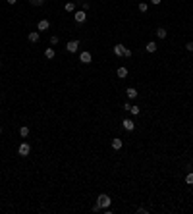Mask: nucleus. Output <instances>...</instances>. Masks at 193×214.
<instances>
[{"mask_svg": "<svg viewBox=\"0 0 193 214\" xmlns=\"http://www.w3.org/2000/svg\"><path fill=\"white\" fill-rule=\"evenodd\" d=\"M122 127H124L126 131H133V129H135V122H133V120H128V118H126V120L122 122Z\"/></svg>", "mask_w": 193, "mask_h": 214, "instance_id": "obj_6", "label": "nucleus"}, {"mask_svg": "<svg viewBox=\"0 0 193 214\" xmlns=\"http://www.w3.org/2000/svg\"><path fill=\"white\" fill-rule=\"evenodd\" d=\"M137 212H139V214H147L149 210H147V208H143V207H141V208H137Z\"/></svg>", "mask_w": 193, "mask_h": 214, "instance_id": "obj_24", "label": "nucleus"}, {"mask_svg": "<svg viewBox=\"0 0 193 214\" xmlns=\"http://www.w3.org/2000/svg\"><path fill=\"white\" fill-rule=\"evenodd\" d=\"M137 8H139V12H143V14H145V12L149 10V4H147V2H141V4H139Z\"/></svg>", "mask_w": 193, "mask_h": 214, "instance_id": "obj_19", "label": "nucleus"}, {"mask_svg": "<svg viewBox=\"0 0 193 214\" xmlns=\"http://www.w3.org/2000/svg\"><path fill=\"white\" fill-rule=\"evenodd\" d=\"M128 98H137V89H133V87H128Z\"/></svg>", "mask_w": 193, "mask_h": 214, "instance_id": "obj_14", "label": "nucleus"}, {"mask_svg": "<svg viewBox=\"0 0 193 214\" xmlns=\"http://www.w3.org/2000/svg\"><path fill=\"white\" fill-rule=\"evenodd\" d=\"M129 112H131L133 116H137V114H141V108H139V106H129Z\"/></svg>", "mask_w": 193, "mask_h": 214, "instance_id": "obj_18", "label": "nucleus"}, {"mask_svg": "<svg viewBox=\"0 0 193 214\" xmlns=\"http://www.w3.org/2000/svg\"><path fill=\"white\" fill-rule=\"evenodd\" d=\"M43 2H45V0H31V4H35V6H41Z\"/></svg>", "mask_w": 193, "mask_h": 214, "instance_id": "obj_23", "label": "nucleus"}, {"mask_svg": "<svg viewBox=\"0 0 193 214\" xmlns=\"http://www.w3.org/2000/svg\"><path fill=\"white\" fill-rule=\"evenodd\" d=\"M116 75H118V77L120 79H124V77H128V68H118V71H116Z\"/></svg>", "mask_w": 193, "mask_h": 214, "instance_id": "obj_11", "label": "nucleus"}, {"mask_svg": "<svg viewBox=\"0 0 193 214\" xmlns=\"http://www.w3.org/2000/svg\"><path fill=\"white\" fill-rule=\"evenodd\" d=\"M96 205H99L101 208H108L110 205H112V199H110L106 193H101L99 197H96Z\"/></svg>", "mask_w": 193, "mask_h": 214, "instance_id": "obj_1", "label": "nucleus"}, {"mask_svg": "<svg viewBox=\"0 0 193 214\" xmlns=\"http://www.w3.org/2000/svg\"><path fill=\"white\" fill-rule=\"evenodd\" d=\"M77 48H79V41H68L66 43V50L68 52H77Z\"/></svg>", "mask_w": 193, "mask_h": 214, "instance_id": "obj_5", "label": "nucleus"}, {"mask_svg": "<svg viewBox=\"0 0 193 214\" xmlns=\"http://www.w3.org/2000/svg\"><path fill=\"white\" fill-rule=\"evenodd\" d=\"M0 68H2V64H0Z\"/></svg>", "mask_w": 193, "mask_h": 214, "instance_id": "obj_28", "label": "nucleus"}, {"mask_svg": "<svg viewBox=\"0 0 193 214\" xmlns=\"http://www.w3.org/2000/svg\"><path fill=\"white\" fill-rule=\"evenodd\" d=\"M27 39H29V43H39L41 35H39V31H31L29 35H27Z\"/></svg>", "mask_w": 193, "mask_h": 214, "instance_id": "obj_9", "label": "nucleus"}, {"mask_svg": "<svg viewBox=\"0 0 193 214\" xmlns=\"http://www.w3.org/2000/svg\"><path fill=\"white\" fill-rule=\"evenodd\" d=\"M50 45H58V37H56V35H52V37H50Z\"/></svg>", "mask_w": 193, "mask_h": 214, "instance_id": "obj_22", "label": "nucleus"}, {"mask_svg": "<svg viewBox=\"0 0 193 214\" xmlns=\"http://www.w3.org/2000/svg\"><path fill=\"white\" fill-rule=\"evenodd\" d=\"M45 56H46V58H48V60H52V58H54V56H56V52H54V48H52V46H50V48H46V50H45Z\"/></svg>", "mask_w": 193, "mask_h": 214, "instance_id": "obj_15", "label": "nucleus"}, {"mask_svg": "<svg viewBox=\"0 0 193 214\" xmlns=\"http://www.w3.org/2000/svg\"><path fill=\"white\" fill-rule=\"evenodd\" d=\"M145 48H147V52H156V48H158V45H156L154 41H149V43H147V46H145Z\"/></svg>", "mask_w": 193, "mask_h": 214, "instance_id": "obj_12", "label": "nucleus"}, {"mask_svg": "<svg viewBox=\"0 0 193 214\" xmlns=\"http://www.w3.org/2000/svg\"><path fill=\"white\" fill-rule=\"evenodd\" d=\"M8 4H10V6H14V4H16V2H18V0H6Z\"/></svg>", "mask_w": 193, "mask_h": 214, "instance_id": "obj_26", "label": "nucleus"}, {"mask_svg": "<svg viewBox=\"0 0 193 214\" xmlns=\"http://www.w3.org/2000/svg\"><path fill=\"white\" fill-rule=\"evenodd\" d=\"M91 60H93V56H91V52L83 50L81 54H79V62H81V64H91Z\"/></svg>", "mask_w": 193, "mask_h": 214, "instance_id": "obj_4", "label": "nucleus"}, {"mask_svg": "<svg viewBox=\"0 0 193 214\" xmlns=\"http://www.w3.org/2000/svg\"><path fill=\"white\" fill-rule=\"evenodd\" d=\"M186 183L187 185H193V172H189V174L186 175Z\"/></svg>", "mask_w": 193, "mask_h": 214, "instance_id": "obj_20", "label": "nucleus"}, {"mask_svg": "<svg viewBox=\"0 0 193 214\" xmlns=\"http://www.w3.org/2000/svg\"><path fill=\"white\" fill-rule=\"evenodd\" d=\"M154 33H156V37H158V39H166V35H168V31L164 29V27H158Z\"/></svg>", "mask_w": 193, "mask_h": 214, "instance_id": "obj_13", "label": "nucleus"}, {"mask_svg": "<svg viewBox=\"0 0 193 214\" xmlns=\"http://www.w3.org/2000/svg\"><path fill=\"white\" fill-rule=\"evenodd\" d=\"M19 135L27 137V135H29V127H27V125H21V127H19Z\"/></svg>", "mask_w": 193, "mask_h": 214, "instance_id": "obj_16", "label": "nucleus"}, {"mask_svg": "<svg viewBox=\"0 0 193 214\" xmlns=\"http://www.w3.org/2000/svg\"><path fill=\"white\" fill-rule=\"evenodd\" d=\"M186 50H187V52H193V43H191V41L186 45Z\"/></svg>", "mask_w": 193, "mask_h": 214, "instance_id": "obj_21", "label": "nucleus"}, {"mask_svg": "<svg viewBox=\"0 0 193 214\" xmlns=\"http://www.w3.org/2000/svg\"><path fill=\"white\" fill-rule=\"evenodd\" d=\"M126 48H128V46H124V45H116V46H114V54L118 56V58H122V56H126Z\"/></svg>", "mask_w": 193, "mask_h": 214, "instance_id": "obj_7", "label": "nucleus"}, {"mask_svg": "<svg viewBox=\"0 0 193 214\" xmlns=\"http://www.w3.org/2000/svg\"><path fill=\"white\" fill-rule=\"evenodd\" d=\"M73 20H75L77 23H83V21L87 20V14H85V10H77V12H73Z\"/></svg>", "mask_w": 193, "mask_h": 214, "instance_id": "obj_3", "label": "nucleus"}, {"mask_svg": "<svg viewBox=\"0 0 193 214\" xmlns=\"http://www.w3.org/2000/svg\"><path fill=\"white\" fill-rule=\"evenodd\" d=\"M122 145H124L122 139H118V137L112 139V149H114V150H120V149H122Z\"/></svg>", "mask_w": 193, "mask_h": 214, "instance_id": "obj_10", "label": "nucleus"}, {"mask_svg": "<svg viewBox=\"0 0 193 214\" xmlns=\"http://www.w3.org/2000/svg\"><path fill=\"white\" fill-rule=\"evenodd\" d=\"M29 152H31V145H29V143H19L18 154L19 156H29Z\"/></svg>", "mask_w": 193, "mask_h": 214, "instance_id": "obj_2", "label": "nucleus"}, {"mask_svg": "<svg viewBox=\"0 0 193 214\" xmlns=\"http://www.w3.org/2000/svg\"><path fill=\"white\" fill-rule=\"evenodd\" d=\"M66 12H75V4L73 2H66Z\"/></svg>", "mask_w": 193, "mask_h": 214, "instance_id": "obj_17", "label": "nucleus"}, {"mask_svg": "<svg viewBox=\"0 0 193 214\" xmlns=\"http://www.w3.org/2000/svg\"><path fill=\"white\" fill-rule=\"evenodd\" d=\"M0 131H2V127H0Z\"/></svg>", "mask_w": 193, "mask_h": 214, "instance_id": "obj_27", "label": "nucleus"}, {"mask_svg": "<svg viewBox=\"0 0 193 214\" xmlns=\"http://www.w3.org/2000/svg\"><path fill=\"white\" fill-rule=\"evenodd\" d=\"M160 2H162V0H151V4H156V6H158Z\"/></svg>", "mask_w": 193, "mask_h": 214, "instance_id": "obj_25", "label": "nucleus"}, {"mask_svg": "<svg viewBox=\"0 0 193 214\" xmlns=\"http://www.w3.org/2000/svg\"><path fill=\"white\" fill-rule=\"evenodd\" d=\"M48 27H50V21H48V20H41V21H39V25H37V29H39V31H46Z\"/></svg>", "mask_w": 193, "mask_h": 214, "instance_id": "obj_8", "label": "nucleus"}]
</instances>
